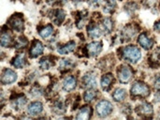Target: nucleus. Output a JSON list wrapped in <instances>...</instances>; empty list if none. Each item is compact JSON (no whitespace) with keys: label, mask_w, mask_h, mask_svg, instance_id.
Returning <instances> with one entry per match:
<instances>
[{"label":"nucleus","mask_w":160,"mask_h":120,"mask_svg":"<svg viewBox=\"0 0 160 120\" xmlns=\"http://www.w3.org/2000/svg\"><path fill=\"white\" fill-rule=\"evenodd\" d=\"M123 55L126 60H128L131 63H136L141 59L142 53H141V50L137 46L129 45V46H127L124 48Z\"/></svg>","instance_id":"1"},{"label":"nucleus","mask_w":160,"mask_h":120,"mask_svg":"<svg viewBox=\"0 0 160 120\" xmlns=\"http://www.w3.org/2000/svg\"><path fill=\"white\" fill-rule=\"evenodd\" d=\"M131 95L134 97L146 98L150 95V88L146 84L142 82H136L131 87Z\"/></svg>","instance_id":"2"},{"label":"nucleus","mask_w":160,"mask_h":120,"mask_svg":"<svg viewBox=\"0 0 160 120\" xmlns=\"http://www.w3.org/2000/svg\"><path fill=\"white\" fill-rule=\"evenodd\" d=\"M96 110H97V114L100 117H106L109 115H111V113L112 112V105L108 101H101L98 103Z\"/></svg>","instance_id":"3"},{"label":"nucleus","mask_w":160,"mask_h":120,"mask_svg":"<svg viewBox=\"0 0 160 120\" xmlns=\"http://www.w3.org/2000/svg\"><path fill=\"white\" fill-rule=\"evenodd\" d=\"M118 78H119V81L122 83V84H127L128 83L132 77H133V70H131L130 67L128 66H122L119 70H118Z\"/></svg>","instance_id":"4"},{"label":"nucleus","mask_w":160,"mask_h":120,"mask_svg":"<svg viewBox=\"0 0 160 120\" xmlns=\"http://www.w3.org/2000/svg\"><path fill=\"white\" fill-rule=\"evenodd\" d=\"M17 79V74L15 71H13L12 70L9 69H6L4 70V71L2 72V76H1V83L3 85H9L12 84L16 81Z\"/></svg>","instance_id":"5"},{"label":"nucleus","mask_w":160,"mask_h":120,"mask_svg":"<svg viewBox=\"0 0 160 120\" xmlns=\"http://www.w3.org/2000/svg\"><path fill=\"white\" fill-rule=\"evenodd\" d=\"M136 111L139 115H141L142 117H151L154 113L153 106L147 102H143V103L140 104L138 106V108L136 109Z\"/></svg>","instance_id":"6"},{"label":"nucleus","mask_w":160,"mask_h":120,"mask_svg":"<svg viewBox=\"0 0 160 120\" xmlns=\"http://www.w3.org/2000/svg\"><path fill=\"white\" fill-rule=\"evenodd\" d=\"M82 85L85 88H88V89L96 88L97 86H98L96 76L93 75V74H86V75H84L83 78L82 79Z\"/></svg>","instance_id":"7"},{"label":"nucleus","mask_w":160,"mask_h":120,"mask_svg":"<svg viewBox=\"0 0 160 120\" xmlns=\"http://www.w3.org/2000/svg\"><path fill=\"white\" fill-rule=\"evenodd\" d=\"M9 23L13 29L20 32L23 29V20L20 15H13L9 19Z\"/></svg>","instance_id":"8"},{"label":"nucleus","mask_w":160,"mask_h":120,"mask_svg":"<svg viewBox=\"0 0 160 120\" xmlns=\"http://www.w3.org/2000/svg\"><path fill=\"white\" fill-rule=\"evenodd\" d=\"M139 43L143 49L150 50L154 45V40L150 37H148L145 33H143V34L140 35V37H139Z\"/></svg>","instance_id":"9"},{"label":"nucleus","mask_w":160,"mask_h":120,"mask_svg":"<svg viewBox=\"0 0 160 120\" xmlns=\"http://www.w3.org/2000/svg\"><path fill=\"white\" fill-rule=\"evenodd\" d=\"M102 50V43L99 41H93L87 45V51L89 53V55L96 56L98 55Z\"/></svg>","instance_id":"10"},{"label":"nucleus","mask_w":160,"mask_h":120,"mask_svg":"<svg viewBox=\"0 0 160 120\" xmlns=\"http://www.w3.org/2000/svg\"><path fill=\"white\" fill-rule=\"evenodd\" d=\"M76 85H77L76 79L73 76H68L63 82V89L68 92L72 91L75 89Z\"/></svg>","instance_id":"11"},{"label":"nucleus","mask_w":160,"mask_h":120,"mask_svg":"<svg viewBox=\"0 0 160 120\" xmlns=\"http://www.w3.org/2000/svg\"><path fill=\"white\" fill-rule=\"evenodd\" d=\"M44 47L42 45V43L40 41H35L31 47L30 50V55L32 57H38V55H40L43 53Z\"/></svg>","instance_id":"12"},{"label":"nucleus","mask_w":160,"mask_h":120,"mask_svg":"<svg viewBox=\"0 0 160 120\" xmlns=\"http://www.w3.org/2000/svg\"><path fill=\"white\" fill-rule=\"evenodd\" d=\"M137 33H138V28L134 24H131L124 29L123 36L126 38V39H132L137 35Z\"/></svg>","instance_id":"13"},{"label":"nucleus","mask_w":160,"mask_h":120,"mask_svg":"<svg viewBox=\"0 0 160 120\" xmlns=\"http://www.w3.org/2000/svg\"><path fill=\"white\" fill-rule=\"evenodd\" d=\"M28 114L31 115V116H37L38 114H40L43 110V106L40 102H33L31 103L29 106H28Z\"/></svg>","instance_id":"14"},{"label":"nucleus","mask_w":160,"mask_h":120,"mask_svg":"<svg viewBox=\"0 0 160 120\" xmlns=\"http://www.w3.org/2000/svg\"><path fill=\"white\" fill-rule=\"evenodd\" d=\"M91 113H92V109L90 106H84L82 107L80 112L78 113L76 118L78 120H87L91 117Z\"/></svg>","instance_id":"15"},{"label":"nucleus","mask_w":160,"mask_h":120,"mask_svg":"<svg viewBox=\"0 0 160 120\" xmlns=\"http://www.w3.org/2000/svg\"><path fill=\"white\" fill-rule=\"evenodd\" d=\"M113 80H114V78H113L112 74H111V73L105 74L101 78V86H102V88L104 90H108L110 88V86H112Z\"/></svg>","instance_id":"16"},{"label":"nucleus","mask_w":160,"mask_h":120,"mask_svg":"<svg viewBox=\"0 0 160 120\" xmlns=\"http://www.w3.org/2000/svg\"><path fill=\"white\" fill-rule=\"evenodd\" d=\"M75 47H76V43L74 41H69L66 45H64L62 47H59L58 48V53L60 55H66V54H68V53L74 51Z\"/></svg>","instance_id":"17"},{"label":"nucleus","mask_w":160,"mask_h":120,"mask_svg":"<svg viewBox=\"0 0 160 120\" xmlns=\"http://www.w3.org/2000/svg\"><path fill=\"white\" fill-rule=\"evenodd\" d=\"M88 35L92 38V39H97L99 38L101 36V30L100 28L96 25V24H91L88 27Z\"/></svg>","instance_id":"18"},{"label":"nucleus","mask_w":160,"mask_h":120,"mask_svg":"<svg viewBox=\"0 0 160 120\" xmlns=\"http://www.w3.org/2000/svg\"><path fill=\"white\" fill-rule=\"evenodd\" d=\"M113 99L115 102H121L123 101H125L126 97H127V92L125 89H122V88H118L116 89L114 92H113Z\"/></svg>","instance_id":"19"},{"label":"nucleus","mask_w":160,"mask_h":120,"mask_svg":"<svg viewBox=\"0 0 160 120\" xmlns=\"http://www.w3.org/2000/svg\"><path fill=\"white\" fill-rule=\"evenodd\" d=\"M12 65H13L15 68H18V69L22 68V67L25 65V57H24V55H23V54L18 55L13 59Z\"/></svg>","instance_id":"20"},{"label":"nucleus","mask_w":160,"mask_h":120,"mask_svg":"<svg viewBox=\"0 0 160 120\" xmlns=\"http://www.w3.org/2000/svg\"><path fill=\"white\" fill-rule=\"evenodd\" d=\"M73 66V63L70 59H62L59 62V70L61 71H65L70 70Z\"/></svg>","instance_id":"21"},{"label":"nucleus","mask_w":160,"mask_h":120,"mask_svg":"<svg viewBox=\"0 0 160 120\" xmlns=\"http://www.w3.org/2000/svg\"><path fill=\"white\" fill-rule=\"evenodd\" d=\"M65 15H66V14H65L64 10L58 9V10L55 11L52 20H53V22H54L56 24H60V23H62V22H63L64 19H65Z\"/></svg>","instance_id":"22"},{"label":"nucleus","mask_w":160,"mask_h":120,"mask_svg":"<svg viewBox=\"0 0 160 120\" xmlns=\"http://www.w3.org/2000/svg\"><path fill=\"white\" fill-rule=\"evenodd\" d=\"M53 33V28L52 25H47L45 27H43L41 30H39V35L43 38V39H47L50 36H52V34Z\"/></svg>","instance_id":"23"},{"label":"nucleus","mask_w":160,"mask_h":120,"mask_svg":"<svg viewBox=\"0 0 160 120\" xmlns=\"http://www.w3.org/2000/svg\"><path fill=\"white\" fill-rule=\"evenodd\" d=\"M11 43V36L8 32H3L1 35V45L7 47Z\"/></svg>","instance_id":"24"},{"label":"nucleus","mask_w":160,"mask_h":120,"mask_svg":"<svg viewBox=\"0 0 160 120\" xmlns=\"http://www.w3.org/2000/svg\"><path fill=\"white\" fill-rule=\"evenodd\" d=\"M112 27H113V23H112V19L111 18H105L103 20V28H104V31L106 33H110V32H112Z\"/></svg>","instance_id":"25"},{"label":"nucleus","mask_w":160,"mask_h":120,"mask_svg":"<svg viewBox=\"0 0 160 120\" xmlns=\"http://www.w3.org/2000/svg\"><path fill=\"white\" fill-rule=\"evenodd\" d=\"M116 7V2L115 0H106L105 6H104V11L106 12H112L114 10Z\"/></svg>","instance_id":"26"},{"label":"nucleus","mask_w":160,"mask_h":120,"mask_svg":"<svg viewBox=\"0 0 160 120\" xmlns=\"http://www.w3.org/2000/svg\"><path fill=\"white\" fill-rule=\"evenodd\" d=\"M96 95H97V93H96L94 90L89 89V90H87V91L84 93L83 99H84V101H85L86 102H92V101L96 98Z\"/></svg>","instance_id":"27"},{"label":"nucleus","mask_w":160,"mask_h":120,"mask_svg":"<svg viewBox=\"0 0 160 120\" xmlns=\"http://www.w3.org/2000/svg\"><path fill=\"white\" fill-rule=\"evenodd\" d=\"M25 103H26V99L24 97H20V98L16 99L15 102H13L14 107L16 109H22L25 105Z\"/></svg>","instance_id":"28"},{"label":"nucleus","mask_w":160,"mask_h":120,"mask_svg":"<svg viewBox=\"0 0 160 120\" xmlns=\"http://www.w3.org/2000/svg\"><path fill=\"white\" fill-rule=\"evenodd\" d=\"M39 64H40V67H41L43 70H49V69L52 66V62L48 57L41 59L40 62H39Z\"/></svg>","instance_id":"29"},{"label":"nucleus","mask_w":160,"mask_h":120,"mask_svg":"<svg viewBox=\"0 0 160 120\" xmlns=\"http://www.w3.org/2000/svg\"><path fill=\"white\" fill-rule=\"evenodd\" d=\"M27 45V39L24 37H20L16 42V48L17 49H21V48H24Z\"/></svg>","instance_id":"30"},{"label":"nucleus","mask_w":160,"mask_h":120,"mask_svg":"<svg viewBox=\"0 0 160 120\" xmlns=\"http://www.w3.org/2000/svg\"><path fill=\"white\" fill-rule=\"evenodd\" d=\"M53 111L56 114H63L65 112V108L61 102H57V103H55V105L53 107Z\"/></svg>","instance_id":"31"},{"label":"nucleus","mask_w":160,"mask_h":120,"mask_svg":"<svg viewBox=\"0 0 160 120\" xmlns=\"http://www.w3.org/2000/svg\"><path fill=\"white\" fill-rule=\"evenodd\" d=\"M154 86H155V88H156V89L160 90V73L159 74H158V75L156 76V78H155V84H154Z\"/></svg>","instance_id":"32"},{"label":"nucleus","mask_w":160,"mask_h":120,"mask_svg":"<svg viewBox=\"0 0 160 120\" xmlns=\"http://www.w3.org/2000/svg\"><path fill=\"white\" fill-rule=\"evenodd\" d=\"M100 2H101V0H90V1H89L90 5H91L92 7H94V8L98 7L99 4H100Z\"/></svg>","instance_id":"33"},{"label":"nucleus","mask_w":160,"mask_h":120,"mask_svg":"<svg viewBox=\"0 0 160 120\" xmlns=\"http://www.w3.org/2000/svg\"><path fill=\"white\" fill-rule=\"evenodd\" d=\"M157 0H145V3L148 7H152L156 4Z\"/></svg>","instance_id":"34"},{"label":"nucleus","mask_w":160,"mask_h":120,"mask_svg":"<svg viewBox=\"0 0 160 120\" xmlns=\"http://www.w3.org/2000/svg\"><path fill=\"white\" fill-rule=\"evenodd\" d=\"M155 29H156L157 31L160 32V21L159 22H158V23H156V24H155Z\"/></svg>","instance_id":"35"},{"label":"nucleus","mask_w":160,"mask_h":120,"mask_svg":"<svg viewBox=\"0 0 160 120\" xmlns=\"http://www.w3.org/2000/svg\"><path fill=\"white\" fill-rule=\"evenodd\" d=\"M156 101H157V102H160V91L159 92H158V93H157V95H156Z\"/></svg>","instance_id":"36"},{"label":"nucleus","mask_w":160,"mask_h":120,"mask_svg":"<svg viewBox=\"0 0 160 120\" xmlns=\"http://www.w3.org/2000/svg\"><path fill=\"white\" fill-rule=\"evenodd\" d=\"M156 55H157V56H158V57L160 59V47L158 49V50H157V51H156Z\"/></svg>","instance_id":"37"}]
</instances>
